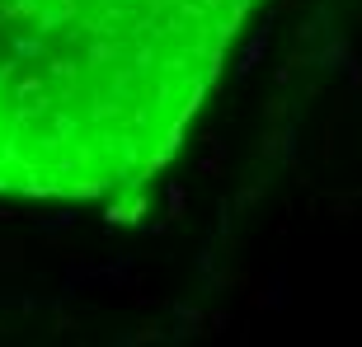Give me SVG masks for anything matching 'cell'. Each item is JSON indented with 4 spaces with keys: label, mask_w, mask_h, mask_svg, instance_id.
Returning a JSON list of instances; mask_svg holds the SVG:
<instances>
[{
    "label": "cell",
    "mask_w": 362,
    "mask_h": 347,
    "mask_svg": "<svg viewBox=\"0 0 362 347\" xmlns=\"http://www.w3.org/2000/svg\"><path fill=\"white\" fill-rule=\"evenodd\" d=\"M259 5L0 0V197H136L179 155Z\"/></svg>",
    "instance_id": "1"
}]
</instances>
